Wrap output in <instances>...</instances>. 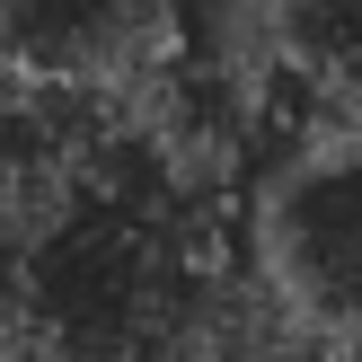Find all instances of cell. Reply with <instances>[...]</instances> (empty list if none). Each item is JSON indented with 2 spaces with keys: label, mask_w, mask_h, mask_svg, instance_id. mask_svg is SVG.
<instances>
[{
  "label": "cell",
  "mask_w": 362,
  "mask_h": 362,
  "mask_svg": "<svg viewBox=\"0 0 362 362\" xmlns=\"http://www.w3.org/2000/svg\"><path fill=\"white\" fill-rule=\"evenodd\" d=\"M257 292L318 345H362V124H318L257 177Z\"/></svg>",
  "instance_id": "6da1fadb"
},
{
  "label": "cell",
  "mask_w": 362,
  "mask_h": 362,
  "mask_svg": "<svg viewBox=\"0 0 362 362\" xmlns=\"http://www.w3.org/2000/svg\"><path fill=\"white\" fill-rule=\"evenodd\" d=\"M27 336V221L0 204V354Z\"/></svg>",
  "instance_id": "7a4b0ae2"
}]
</instances>
